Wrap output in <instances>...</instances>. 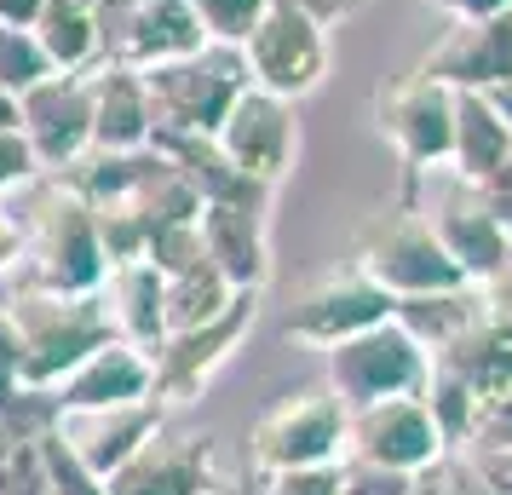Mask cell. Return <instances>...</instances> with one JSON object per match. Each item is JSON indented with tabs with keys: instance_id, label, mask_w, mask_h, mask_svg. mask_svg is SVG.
<instances>
[{
	"instance_id": "484cf974",
	"label": "cell",
	"mask_w": 512,
	"mask_h": 495,
	"mask_svg": "<svg viewBox=\"0 0 512 495\" xmlns=\"http://www.w3.org/2000/svg\"><path fill=\"white\" fill-rule=\"evenodd\" d=\"M35 35L58 70H87L98 64V24H93V0H47Z\"/></svg>"
},
{
	"instance_id": "4316f807",
	"label": "cell",
	"mask_w": 512,
	"mask_h": 495,
	"mask_svg": "<svg viewBox=\"0 0 512 495\" xmlns=\"http://www.w3.org/2000/svg\"><path fill=\"white\" fill-rule=\"evenodd\" d=\"M236 288L225 283V271L213 260H196L185 265V271H173L162 288L167 300V329H196V323H208V317H219V311L231 306Z\"/></svg>"
},
{
	"instance_id": "277c9868",
	"label": "cell",
	"mask_w": 512,
	"mask_h": 495,
	"mask_svg": "<svg viewBox=\"0 0 512 495\" xmlns=\"http://www.w3.org/2000/svg\"><path fill=\"white\" fill-rule=\"evenodd\" d=\"M351 260L363 265L392 300L438 294V288H461L466 283V271L449 260V248L432 236V225H426L415 208H403V202L369 213V219L357 225V236H351Z\"/></svg>"
},
{
	"instance_id": "e575fe53",
	"label": "cell",
	"mask_w": 512,
	"mask_h": 495,
	"mask_svg": "<svg viewBox=\"0 0 512 495\" xmlns=\"http://www.w3.org/2000/svg\"><path fill=\"white\" fill-rule=\"evenodd\" d=\"M415 472H392L374 461H340V495H409Z\"/></svg>"
},
{
	"instance_id": "3957f363",
	"label": "cell",
	"mask_w": 512,
	"mask_h": 495,
	"mask_svg": "<svg viewBox=\"0 0 512 495\" xmlns=\"http://www.w3.org/2000/svg\"><path fill=\"white\" fill-rule=\"evenodd\" d=\"M12 329H18V352H24V386H58L81 357L110 340V317L104 300L93 294H58V288H29L12 283L0 300Z\"/></svg>"
},
{
	"instance_id": "5b68a950",
	"label": "cell",
	"mask_w": 512,
	"mask_h": 495,
	"mask_svg": "<svg viewBox=\"0 0 512 495\" xmlns=\"http://www.w3.org/2000/svg\"><path fill=\"white\" fill-rule=\"evenodd\" d=\"M150 87V110L156 127H179V133H213L225 110L236 104V93L248 87V58L236 41H202L185 58H167L144 70ZM150 127V133H156Z\"/></svg>"
},
{
	"instance_id": "30bf717a",
	"label": "cell",
	"mask_w": 512,
	"mask_h": 495,
	"mask_svg": "<svg viewBox=\"0 0 512 495\" xmlns=\"http://www.w3.org/2000/svg\"><path fill=\"white\" fill-rule=\"evenodd\" d=\"M392 306L397 300L374 283L363 265L340 260V265H328V271H317V277L294 294V306H288V317H282V334L300 340V346L328 352V346H340V340H351V334L386 323Z\"/></svg>"
},
{
	"instance_id": "f1b7e54d",
	"label": "cell",
	"mask_w": 512,
	"mask_h": 495,
	"mask_svg": "<svg viewBox=\"0 0 512 495\" xmlns=\"http://www.w3.org/2000/svg\"><path fill=\"white\" fill-rule=\"evenodd\" d=\"M58 64L47 58V47H41V35L24 24H0V93H24V87H35L41 75H52Z\"/></svg>"
},
{
	"instance_id": "9a60e30c",
	"label": "cell",
	"mask_w": 512,
	"mask_h": 495,
	"mask_svg": "<svg viewBox=\"0 0 512 495\" xmlns=\"http://www.w3.org/2000/svg\"><path fill=\"white\" fill-rule=\"evenodd\" d=\"M219 478V444L213 432H173L162 426L121 461L104 490L110 495H202Z\"/></svg>"
},
{
	"instance_id": "8992f818",
	"label": "cell",
	"mask_w": 512,
	"mask_h": 495,
	"mask_svg": "<svg viewBox=\"0 0 512 495\" xmlns=\"http://www.w3.org/2000/svg\"><path fill=\"white\" fill-rule=\"evenodd\" d=\"M426 375H432V352L397 317H386V323H374V329L328 346L323 386L346 409H363V403H386V398H420Z\"/></svg>"
},
{
	"instance_id": "603a6c76",
	"label": "cell",
	"mask_w": 512,
	"mask_h": 495,
	"mask_svg": "<svg viewBox=\"0 0 512 495\" xmlns=\"http://www.w3.org/2000/svg\"><path fill=\"white\" fill-rule=\"evenodd\" d=\"M202 41H208V29H202L190 0H133V18L121 29L116 64L150 70V64H167V58L196 52Z\"/></svg>"
},
{
	"instance_id": "7bdbcfd3",
	"label": "cell",
	"mask_w": 512,
	"mask_h": 495,
	"mask_svg": "<svg viewBox=\"0 0 512 495\" xmlns=\"http://www.w3.org/2000/svg\"><path fill=\"white\" fill-rule=\"evenodd\" d=\"M432 6L449 18H489V12H507L512 0H432Z\"/></svg>"
},
{
	"instance_id": "44dd1931",
	"label": "cell",
	"mask_w": 512,
	"mask_h": 495,
	"mask_svg": "<svg viewBox=\"0 0 512 495\" xmlns=\"http://www.w3.org/2000/svg\"><path fill=\"white\" fill-rule=\"evenodd\" d=\"M150 144H156L167 162L185 173V185L202 196V208H208V202H248V208H271V196H277L271 185L248 179V173H242L225 150H219V139H213V133L156 127V133H150Z\"/></svg>"
},
{
	"instance_id": "1f68e13d",
	"label": "cell",
	"mask_w": 512,
	"mask_h": 495,
	"mask_svg": "<svg viewBox=\"0 0 512 495\" xmlns=\"http://www.w3.org/2000/svg\"><path fill=\"white\" fill-rule=\"evenodd\" d=\"M196 6V18L208 29V41H248V29L259 24V12L271 6V0H190Z\"/></svg>"
},
{
	"instance_id": "6da1fadb",
	"label": "cell",
	"mask_w": 512,
	"mask_h": 495,
	"mask_svg": "<svg viewBox=\"0 0 512 495\" xmlns=\"http://www.w3.org/2000/svg\"><path fill=\"white\" fill-rule=\"evenodd\" d=\"M12 202L24 213V260H18V283L29 288H58V294H93L104 283V242H98L93 208L58 185L52 173H35L24 190H12Z\"/></svg>"
},
{
	"instance_id": "4dcf8cb0",
	"label": "cell",
	"mask_w": 512,
	"mask_h": 495,
	"mask_svg": "<svg viewBox=\"0 0 512 495\" xmlns=\"http://www.w3.org/2000/svg\"><path fill=\"white\" fill-rule=\"evenodd\" d=\"M144 260L156 265L162 277H173V271H185V265H196V260H208V248H202V219H179V225L150 231Z\"/></svg>"
},
{
	"instance_id": "ffe728a7",
	"label": "cell",
	"mask_w": 512,
	"mask_h": 495,
	"mask_svg": "<svg viewBox=\"0 0 512 495\" xmlns=\"http://www.w3.org/2000/svg\"><path fill=\"white\" fill-rule=\"evenodd\" d=\"M87 98H93V144H104V150H144L150 144L156 110H150L144 70L98 58V64H87Z\"/></svg>"
},
{
	"instance_id": "83f0119b",
	"label": "cell",
	"mask_w": 512,
	"mask_h": 495,
	"mask_svg": "<svg viewBox=\"0 0 512 495\" xmlns=\"http://www.w3.org/2000/svg\"><path fill=\"white\" fill-rule=\"evenodd\" d=\"M420 403L432 409V421H438V432H443V444L449 449H466V438H472V421H478V392L466 386L449 363H438L432 357V375H426V386H420Z\"/></svg>"
},
{
	"instance_id": "7a4b0ae2",
	"label": "cell",
	"mask_w": 512,
	"mask_h": 495,
	"mask_svg": "<svg viewBox=\"0 0 512 495\" xmlns=\"http://www.w3.org/2000/svg\"><path fill=\"white\" fill-rule=\"evenodd\" d=\"M397 202L432 225V236L449 248V260L466 271V283H489L501 271L512 231L489 213L472 173H461L455 162H415L397 179Z\"/></svg>"
},
{
	"instance_id": "d590c367",
	"label": "cell",
	"mask_w": 512,
	"mask_h": 495,
	"mask_svg": "<svg viewBox=\"0 0 512 495\" xmlns=\"http://www.w3.org/2000/svg\"><path fill=\"white\" fill-rule=\"evenodd\" d=\"M35 173H41V162H35V150L24 144V133L18 127H0V196L24 190Z\"/></svg>"
},
{
	"instance_id": "e0dca14e",
	"label": "cell",
	"mask_w": 512,
	"mask_h": 495,
	"mask_svg": "<svg viewBox=\"0 0 512 495\" xmlns=\"http://www.w3.org/2000/svg\"><path fill=\"white\" fill-rule=\"evenodd\" d=\"M162 426H167L162 398H133V403H98V409H64L52 432H58L98 478H110V472H116L144 438H156Z\"/></svg>"
},
{
	"instance_id": "74e56055",
	"label": "cell",
	"mask_w": 512,
	"mask_h": 495,
	"mask_svg": "<svg viewBox=\"0 0 512 495\" xmlns=\"http://www.w3.org/2000/svg\"><path fill=\"white\" fill-rule=\"evenodd\" d=\"M18 260H24V213L12 196H0V283L18 271Z\"/></svg>"
},
{
	"instance_id": "ee69618b",
	"label": "cell",
	"mask_w": 512,
	"mask_h": 495,
	"mask_svg": "<svg viewBox=\"0 0 512 495\" xmlns=\"http://www.w3.org/2000/svg\"><path fill=\"white\" fill-rule=\"evenodd\" d=\"M41 6H47V0H0V24H24V29H35Z\"/></svg>"
},
{
	"instance_id": "f546056e",
	"label": "cell",
	"mask_w": 512,
	"mask_h": 495,
	"mask_svg": "<svg viewBox=\"0 0 512 495\" xmlns=\"http://www.w3.org/2000/svg\"><path fill=\"white\" fill-rule=\"evenodd\" d=\"M35 449H41V467H47V484L52 495H110L104 490V478H98L81 455H75L58 432H47V438H35Z\"/></svg>"
},
{
	"instance_id": "bcb514c9",
	"label": "cell",
	"mask_w": 512,
	"mask_h": 495,
	"mask_svg": "<svg viewBox=\"0 0 512 495\" xmlns=\"http://www.w3.org/2000/svg\"><path fill=\"white\" fill-rule=\"evenodd\" d=\"M0 127H18V98L0 93Z\"/></svg>"
},
{
	"instance_id": "ab89813d",
	"label": "cell",
	"mask_w": 512,
	"mask_h": 495,
	"mask_svg": "<svg viewBox=\"0 0 512 495\" xmlns=\"http://www.w3.org/2000/svg\"><path fill=\"white\" fill-rule=\"evenodd\" d=\"M478 190H484L489 213H495V219H501V225L512 231V156H507L501 167H489L484 179H478Z\"/></svg>"
},
{
	"instance_id": "f35d334b",
	"label": "cell",
	"mask_w": 512,
	"mask_h": 495,
	"mask_svg": "<svg viewBox=\"0 0 512 495\" xmlns=\"http://www.w3.org/2000/svg\"><path fill=\"white\" fill-rule=\"evenodd\" d=\"M24 386V352H18V329H12V317L0 306V398L6 392H18Z\"/></svg>"
},
{
	"instance_id": "cb8c5ba5",
	"label": "cell",
	"mask_w": 512,
	"mask_h": 495,
	"mask_svg": "<svg viewBox=\"0 0 512 495\" xmlns=\"http://www.w3.org/2000/svg\"><path fill=\"white\" fill-rule=\"evenodd\" d=\"M484 311H489V294L478 283H461V288H438V294H409V300H397L392 306V317L415 334L426 352L438 357L443 346L461 340Z\"/></svg>"
},
{
	"instance_id": "4fadbf2b",
	"label": "cell",
	"mask_w": 512,
	"mask_h": 495,
	"mask_svg": "<svg viewBox=\"0 0 512 495\" xmlns=\"http://www.w3.org/2000/svg\"><path fill=\"white\" fill-rule=\"evenodd\" d=\"M18 133L35 150L41 173L70 167L93 144V98H87V70H52L35 87L18 93Z\"/></svg>"
},
{
	"instance_id": "5bb4252c",
	"label": "cell",
	"mask_w": 512,
	"mask_h": 495,
	"mask_svg": "<svg viewBox=\"0 0 512 495\" xmlns=\"http://www.w3.org/2000/svg\"><path fill=\"white\" fill-rule=\"evenodd\" d=\"M374 127L397 150V162H449L455 139V87H443L432 75H403L392 87L374 93Z\"/></svg>"
},
{
	"instance_id": "7c38bea8",
	"label": "cell",
	"mask_w": 512,
	"mask_h": 495,
	"mask_svg": "<svg viewBox=\"0 0 512 495\" xmlns=\"http://www.w3.org/2000/svg\"><path fill=\"white\" fill-rule=\"evenodd\" d=\"M449 444H443L432 409L420 398H386V403H363V409H346V449L340 461H374V467L392 472H420L443 461Z\"/></svg>"
},
{
	"instance_id": "60d3db41",
	"label": "cell",
	"mask_w": 512,
	"mask_h": 495,
	"mask_svg": "<svg viewBox=\"0 0 512 495\" xmlns=\"http://www.w3.org/2000/svg\"><path fill=\"white\" fill-rule=\"evenodd\" d=\"M288 6H300V12H311V18H323V24L334 29L340 18H351L363 0H288Z\"/></svg>"
},
{
	"instance_id": "836d02e7",
	"label": "cell",
	"mask_w": 512,
	"mask_h": 495,
	"mask_svg": "<svg viewBox=\"0 0 512 495\" xmlns=\"http://www.w3.org/2000/svg\"><path fill=\"white\" fill-rule=\"evenodd\" d=\"M0 495H52L47 467H41V449L18 444L0 455Z\"/></svg>"
},
{
	"instance_id": "9c48e42d",
	"label": "cell",
	"mask_w": 512,
	"mask_h": 495,
	"mask_svg": "<svg viewBox=\"0 0 512 495\" xmlns=\"http://www.w3.org/2000/svg\"><path fill=\"white\" fill-rule=\"evenodd\" d=\"M346 449V403L328 386H305L294 398L271 403L248 432V467L282 472V467H328Z\"/></svg>"
},
{
	"instance_id": "7402d4cb",
	"label": "cell",
	"mask_w": 512,
	"mask_h": 495,
	"mask_svg": "<svg viewBox=\"0 0 512 495\" xmlns=\"http://www.w3.org/2000/svg\"><path fill=\"white\" fill-rule=\"evenodd\" d=\"M167 277L144 260H116L98 283V300H104V317H110V334L139 346V352H156L167 334V300H162Z\"/></svg>"
},
{
	"instance_id": "7dc6e473",
	"label": "cell",
	"mask_w": 512,
	"mask_h": 495,
	"mask_svg": "<svg viewBox=\"0 0 512 495\" xmlns=\"http://www.w3.org/2000/svg\"><path fill=\"white\" fill-rule=\"evenodd\" d=\"M202 495H254V490H231V484H219V478H213V484H208Z\"/></svg>"
},
{
	"instance_id": "f6af8a7d",
	"label": "cell",
	"mask_w": 512,
	"mask_h": 495,
	"mask_svg": "<svg viewBox=\"0 0 512 495\" xmlns=\"http://www.w3.org/2000/svg\"><path fill=\"white\" fill-rule=\"evenodd\" d=\"M489 104H495V110H501V121H507V127H512V75H507V81H495V87H489Z\"/></svg>"
},
{
	"instance_id": "8d00e7d4",
	"label": "cell",
	"mask_w": 512,
	"mask_h": 495,
	"mask_svg": "<svg viewBox=\"0 0 512 495\" xmlns=\"http://www.w3.org/2000/svg\"><path fill=\"white\" fill-rule=\"evenodd\" d=\"M461 484H466V461L461 449H449L443 461H432L409 478V495H461Z\"/></svg>"
},
{
	"instance_id": "52a82bcc",
	"label": "cell",
	"mask_w": 512,
	"mask_h": 495,
	"mask_svg": "<svg viewBox=\"0 0 512 495\" xmlns=\"http://www.w3.org/2000/svg\"><path fill=\"white\" fill-rule=\"evenodd\" d=\"M242 58H248V81L254 87L300 104V98H311L328 81V24L300 12V6H288V0H271L259 12V24L248 29Z\"/></svg>"
},
{
	"instance_id": "ac0fdd59",
	"label": "cell",
	"mask_w": 512,
	"mask_h": 495,
	"mask_svg": "<svg viewBox=\"0 0 512 495\" xmlns=\"http://www.w3.org/2000/svg\"><path fill=\"white\" fill-rule=\"evenodd\" d=\"M58 398V415L64 409H98V403H133V398H156V369H150V352L127 346V340H104L75 363L70 375L52 386Z\"/></svg>"
},
{
	"instance_id": "2e32d148",
	"label": "cell",
	"mask_w": 512,
	"mask_h": 495,
	"mask_svg": "<svg viewBox=\"0 0 512 495\" xmlns=\"http://www.w3.org/2000/svg\"><path fill=\"white\" fill-rule=\"evenodd\" d=\"M415 70L455 93H489L512 75V6L489 18H449V29L426 47Z\"/></svg>"
},
{
	"instance_id": "ba28073f",
	"label": "cell",
	"mask_w": 512,
	"mask_h": 495,
	"mask_svg": "<svg viewBox=\"0 0 512 495\" xmlns=\"http://www.w3.org/2000/svg\"><path fill=\"white\" fill-rule=\"evenodd\" d=\"M259 300H265V288H236L231 306L208 317V323H196V329H167L162 346L150 352V369H156V398L173 409V403H190L202 398V386H208L225 363L236 357V346L248 340L259 317Z\"/></svg>"
},
{
	"instance_id": "8fae6325",
	"label": "cell",
	"mask_w": 512,
	"mask_h": 495,
	"mask_svg": "<svg viewBox=\"0 0 512 495\" xmlns=\"http://www.w3.org/2000/svg\"><path fill=\"white\" fill-rule=\"evenodd\" d=\"M213 139H219V150H225L248 179L277 190L282 179H288L294 156H300V121H294V104H288V98L265 93V87L248 81V87L236 93V104L225 110V121L213 127Z\"/></svg>"
},
{
	"instance_id": "b9f144b4",
	"label": "cell",
	"mask_w": 512,
	"mask_h": 495,
	"mask_svg": "<svg viewBox=\"0 0 512 495\" xmlns=\"http://www.w3.org/2000/svg\"><path fill=\"white\" fill-rule=\"evenodd\" d=\"M489 294V306L495 311H512V242H507V260H501V271L489 277V283H478Z\"/></svg>"
},
{
	"instance_id": "d6986e66",
	"label": "cell",
	"mask_w": 512,
	"mask_h": 495,
	"mask_svg": "<svg viewBox=\"0 0 512 495\" xmlns=\"http://www.w3.org/2000/svg\"><path fill=\"white\" fill-rule=\"evenodd\" d=\"M202 248L231 288H265L271 283V208L208 202L202 208Z\"/></svg>"
},
{
	"instance_id": "d6a6232c",
	"label": "cell",
	"mask_w": 512,
	"mask_h": 495,
	"mask_svg": "<svg viewBox=\"0 0 512 495\" xmlns=\"http://www.w3.org/2000/svg\"><path fill=\"white\" fill-rule=\"evenodd\" d=\"M254 495H340V461L328 467H282V472H254Z\"/></svg>"
},
{
	"instance_id": "d4e9b609",
	"label": "cell",
	"mask_w": 512,
	"mask_h": 495,
	"mask_svg": "<svg viewBox=\"0 0 512 495\" xmlns=\"http://www.w3.org/2000/svg\"><path fill=\"white\" fill-rule=\"evenodd\" d=\"M512 156V127L484 93H455V139H449V162L484 179L489 167H501Z\"/></svg>"
}]
</instances>
